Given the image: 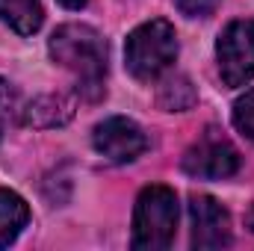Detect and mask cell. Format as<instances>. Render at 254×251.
<instances>
[{
  "instance_id": "1",
  "label": "cell",
  "mask_w": 254,
  "mask_h": 251,
  "mask_svg": "<svg viewBox=\"0 0 254 251\" xmlns=\"http://www.w3.org/2000/svg\"><path fill=\"white\" fill-rule=\"evenodd\" d=\"M51 60L74 74L77 89L98 101L104 95V77H107V42L104 36L89 24H63L54 30L48 42Z\"/></svg>"
},
{
  "instance_id": "2",
  "label": "cell",
  "mask_w": 254,
  "mask_h": 251,
  "mask_svg": "<svg viewBox=\"0 0 254 251\" xmlns=\"http://www.w3.org/2000/svg\"><path fill=\"white\" fill-rule=\"evenodd\" d=\"M175 60H178V36L169 21H163V18L145 21L127 36L125 63L136 80H142V83L157 80L163 71L172 68Z\"/></svg>"
},
{
  "instance_id": "3",
  "label": "cell",
  "mask_w": 254,
  "mask_h": 251,
  "mask_svg": "<svg viewBox=\"0 0 254 251\" xmlns=\"http://www.w3.org/2000/svg\"><path fill=\"white\" fill-rule=\"evenodd\" d=\"M178 231V195L169 187H145L133 210V249L163 251L175 243Z\"/></svg>"
},
{
  "instance_id": "4",
  "label": "cell",
  "mask_w": 254,
  "mask_h": 251,
  "mask_svg": "<svg viewBox=\"0 0 254 251\" xmlns=\"http://www.w3.org/2000/svg\"><path fill=\"white\" fill-rule=\"evenodd\" d=\"M184 172L198 181H225L240 172V151L216 127H207L187 148Z\"/></svg>"
},
{
  "instance_id": "5",
  "label": "cell",
  "mask_w": 254,
  "mask_h": 251,
  "mask_svg": "<svg viewBox=\"0 0 254 251\" xmlns=\"http://www.w3.org/2000/svg\"><path fill=\"white\" fill-rule=\"evenodd\" d=\"M216 60L225 86L237 89L254 80V21L240 18L231 21L216 42Z\"/></svg>"
},
{
  "instance_id": "6",
  "label": "cell",
  "mask_w": 254,
  "mask_h": 251,
  "mask_svg": "<svg viewBox=\"0 0 254 251\" xmlns=\"http://www.w3.org/2000/svg\"><path fill=\"white\" fill-rule=\"evenodd\" d=\"M92 145L110 163H133L148 148V139L136 122H130L125 116H113V119H104L95 127Z\"/></svg>"
},
{
  "instance_id": "7",
  "label": "cell",
  "mask_w": 254,
  "mask_h": 251,
  "mask_svg": "<svg viewBox=\"0 0 254 251\" xmlns=\"http://www.w3.org/2000/svg\"><path fill=\"white\" fill-rule=\"evenodd\" d=\"M192 246L198 251L225 249L231 243V213L210 195H192L190 201Z\"/></svg>"
},
{
  "instance_id": "8",
  "label": "cell",
  "mask_w": 254,
  "mask_h": 251,
  "mask_svg": "<svg viewBox=\"0 0 254 251\" xmlns=\"http://www.w3.org/2000/svg\"><path fill=\"white\" fill-rule=\"evenodd\" d=\"M74 119V101L68 95H39L24 107V125L51 130L63 127Z\"/></svg>"
},
{
  "instance_id": "9",
  "label": "cell",
  "mask_w": 254,
  "mask_h": 251,
  "mask_svg": "<svg viewBox=\"0 0 254 251\" xmlns=\"http://www.w3.org/2000/svg\"><path fill=\"white\" fill-rule=\"evenodd\" d=\"M27 222H30L27 201L12 189H0V249L12 246L18 234L27 228Z\"/></svg>"
},
{
  "instance_id": "10",
  "label": "cell",
  "mask_w": 254,
  "mask_h": 251,
  "mask_svg": "<svg viewBox=\"0 0 254 251\" xmlns=\"http://www.w3.org/2000/svg\"><path fill=\"white\" fill-rule=\"evenodd\" d=\"M0 21L18 36H33L45 21L42 0H0Z\"/></svg>"
},
{
  "instance_id": "11",
  "label": "cell",
  "mask_w": 254,
  "mask_h": 251,
  "mask_svg": "<svg viewBox=\"0 0 254 251\" xmlns=\"http://www.w3.org/2000/svg\"><path fill=\"white\" fill-rule=\"evenodd\" d=\"M195 104V89L190 86L187 77H172L160 89V107L169 113H184Z\"/></svg>"
},
{
  "instance_id": "12",
  "label": "cell",
  "mask_w": 254,
  "mask_h": 251,
  "mask_svg": "<svg viewBox=\"0 0 254 251\" xmlns=\"http://www.w3.org/2000/svg\"><path fill=\"white\" fill-rule=\"evenodd\" d=\"M234 127H237L243 136L254 139V89H249V92L234 104Z\"/></svg>"
},
{
  "instance_id": "13",
  "label": "cell",
  "mask_w": 254,
  "mask_h": 251,
  "mask_svg": "<svg viewBox=\"0 0 254 251\" xmlns=\"http://www.w3.org/2000/svg\"><path fill=\"white\" fill-rule=\"evenodd\" d=\"M12 113H15V92H12V86L0 77V139H3L9 122H12Z\"/></svg>"
},
{
  "instance_id": "14",
  "label": "cell",
  "mask_w": 254,
  "mask_h": 251,
  "mask_svg": "<svg viewBox=\"0 0 254 251\" xmlns=\"http://www.w3.org/2000/svg\"><path fill=\"white\" fill-rule=\"evenodd\" d=\"M178 3V9L184 12V15H190V18H207L216 6H219V0H175Z\"/></svg>"
},
{
  "instance_id": "15",
  "label": "cell",
  "mask_w": 254,
  "mask_h": 251,
  "mask_svg": "<svg viewBox=\"0 0 254 251\" xmlns=\"http://www.w3.org/2000/svg\"><path fill=\"white\" fill-rule=\"evenodd\" d=\"M65 9H71V12H77V9H83L86 6V0H60Z\"/></svg>"
},
{
  "instance_id": "16",
  "label": "cell",
  "mask_w": 254,
  "mask_h": 251,
  "mask_svg": "<svg viewBox=\"0 0 254 251\" xmlns=\"http://www.w3.org/2000/svg\"><path fill=\"white\" fill-rule=\"evenodd\" d=\"M249 228H252V231H254V207H252V210H249Z\"/></svg>"
}]
</instances>
